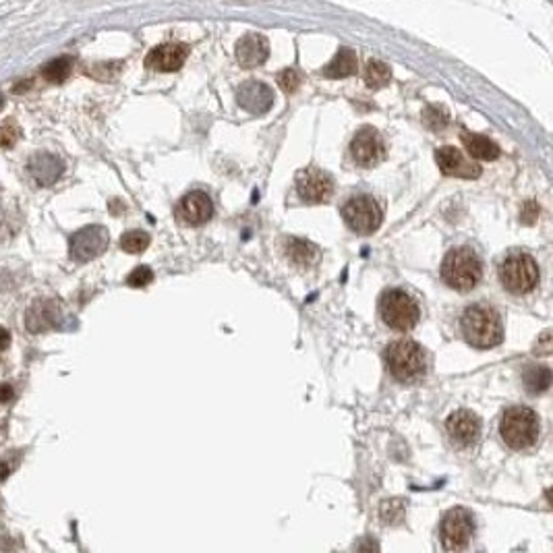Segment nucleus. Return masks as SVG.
<instances>
[{
    "instance_id": "393cba45",
    "label": "nucleus",
    "mask_w": 553,
    "mask_h": 553,
    "mask_svg": "<svg viewBox=\"0 0 553 553\" xmlns=\"http://www.w3.org/2000/svg\"><path fill=\"white\" fill-rule=\"evenodd\" d=\"M73 71V58L69 56H58L55 60H50L46 67H44V79L50 81V84H62L67 81V77L71 75Z\"/></svg>"
},
{
    "instance_id": "c9c22d12",
    "label": "nucleus",
    "mask_w": 553,
    "mask_h": 553,
    "mask_svg": "<svg viewBox=\"0 0 553 553\" xmlns=\"http://www.w3.org/2000/svg\"><path fill=\"white\" fill-rule=\"evenodd\" d=\"M2 106H4V98L0 96V108H2Z\"/></svg>"
},
{
    "instance_id": "a211bd4d",
    "label": "nucleus",
    "mask_w": 553,
    "mask_h": 553,
    "mask_svg": "<svg viewBox=\"0 0 553 553\" xmlns=\"http://www.w3.org/2000/svg\"><path fill=\"white\" fill-rule=\"evenodd\" d=\"M29 172L38 185L48 187L56 183L60 178V174L64 172V162L55 154H35L29 160Z\"/></svg>"
},
{
    "instance_id": "7c9ffc66",
    "label": "nucleus",
    "mask_w": 553,
    "mask_h": 553,
    "mask_svg": "<svg viewBox=\"0 0 553 553\" xmlns=\"http://www.w3.org/2000/svg\"><path fill=\"white\" fill-rule=\"evenodd\" d=\"M152 282H154V272L147 266H139L127 278V284L133 286V288H143V286H147Z\"/></svg>"
},
{
    "instance_id": "dca6fc26",
    "label": "nucleus",
    "mask_w": 553,
    "mask_h": 553,
    "mask_svg": "<svg viewBox=\"0 0 553 553\" xmlns=\"http://www.w3.org/2000/svg\"><path fill=\"white\" fill-rule=\"evenodd\" d=\"M236 104L255 116L266 114L274 104V91L261 81H245L236 89Z\"/></svg>"
},
{
    "instance_id": "a878e982",
    "label": "nucleus",
    "mask_w": 553,
    "mask_h": 553,
    "mask_svg": "<svg viewBox=\"0 0 553 553\" xmlns=\"http://www.w3.org/2000/svg\"><path fill=\"white\" fill-rule=\"evenodd\" d=\"M380 518H382L384 525H400L404 520V501L402 499H386V501H382Z\"/></svg>"
},
{
    "instance_id": "9b49d317",
    "label": "nucleus",
    "mask_w": 553,
    "mask_h": 553,
    "mask_svg": "<svg viewBox=\"0 0 553 553\" xmlns=\"http://www.w3.org/2000/svg\"><path fill=\"white\" fill-rule=\"evenodd\" d=\"M350 156L363 168L377 166L386 156L384 137L371 127L360 129L359 133L355 135V139L350 141Z\"/></svg>"
},
{
    "instance_id": "20e7f679",
    "label": "nucleus",
    "mask_w": 553,
    "mask_h": 553,
    "mask_svg": "<svg viewBox=\"0 0 553 553\" xmlns=\"http://www.w3.org/2000/svg\"><path fill=\"white\" fill-rule=\"evenodd\" d=\"M442 278L450 288L458 292H469L483 278V263L472 249L456 247L443 259Z\"/></svg>"
},
{
    "instance_id": "cd10ccee",
    "label": "nucleus",
    "mask_w": 553,
    "mask_h": 553,
    "mask_svg": "<svg viewBox=\"0 0 553 553\" xmlns=\"http://www.w3.org/2000/svg\"><path fill=\"white\" fill-rule=\"evenodd\" d=\"M423 118H425L427 127L433 129V131H442L443 127L447 125V112L440 106H429L423 114Z\"/></svg>"
},
{
    "instance_id": "6e6552de",
    "label": "nucleus",
    "mask_w": 553,
    "mask_h": 553,
    "mask_svg": "<svg viewBox=\"0 0 553 553\" xmlns=\"http://www.w3.org/2000/svg\"><path fill=\"white\" fill-rule=\"evenodd\" d=\"M442 545L445 552H460L470 543L474 535V520L467 508H452L442 520Z\"/></svg>"
},
{
    "instance_id": "bb28decb",
    "label": "nucleus",
    "mask_w": 553,
    "mask_h": 553,
    "mask_svg": "<svg viewBox=\"0 0 553 553\" xmlns=\"http://www.w3.org/2000/svg\"><path fill=\"white\" fill-rule=\"evenodd\" d=\"M149 234L143 230H129L120 236V249L127 253H143L149 247Z\"/></svg>"
},
{
    "instance_id": "4468645a",
    "label": "nucleus",
    "mask_w": 553,
    "mask_h": 553,
    "mask_svg": "<svg viewBox=\"0 0 553 553\" xmlns=\"http://www.w3.org/2000/svg\"><path fill=\"white\" fill-rule=\"evenodd\" d=\"M435 162L445 176H456V178H479L483 168L481 164L469 160L460 149L456 147H440L435 152Z\"/></svg>"
},
{
    "instance_id": "39448f33",
    "label": "nucleus",
    "mask_w": 553,
    "mask_h": 553,
    "mask_svg": "<svg viewBox=\"0 0 553 553\" xmlns=\"http://www.w3.org/2000/svg\"><path fill=\"white\" fill-rule=\"evenodd\" d=\"M498 278L510 295H528L539 286V266L523 251H512L499 263Z\"/></svg>"
},
{
    "instance_id": "b1692460",
    "label": "nucleus",
    "mask_w": 553,
    "mask_h": 553,
    "mask_svg": "<svg viewBox=\"0 0 553 553\" xmlns=\"http://www.w3.org/2000/svg\"><path fill=\"white\" fill-rule=\"evenodd\" d=\"M392 79V71L386 62L382 60H369L365 67V84L369 85L371 89H382L386 87Z\"/></svg>"
},
{
    "instance_id": "423d86ee",
    "label": "nucleus",
    "mask_w": 553,
    "mask_h": 553,
    "mask_svg": "<svg viewBox=\"0 0 553 553\" xmlns=\"http://www.w3.org/2000/svg\"><path fill=\"white\" fill-rule=\"evenodd\" d=\"M380 313L387 328L394 332H411L421 319L416 301L402 288H389L380 299Z\"/></svg>"
},
{
    "instance_id": "7ed1b4c3",
    "label": "nucleus",
    "mask_w": 553,
    "mask_h": 553,
    "mask_svg": "<svg viewBox=\"0 0 553 553\" xmlns=\"http://www.w3.org/2000/svg\"><path fill=\"white\" fill-rule=\"evenodd\" d=\"M384 359H386L387 371L392 373V377L402 384L416 382L418 377L425 375V369H427V355L415 340L392 342L384 353Z\"/></svg>"
},
{
    "instance_id": "f704fd0d",
    "label": "nucleus",
    "mask_w": 553,
    "mask_h": 553,
    "mask_svg": "<svg viewBox=\"0 0 553 553\" xmlns=\"http://www.w3.org/2000/svg\"><path fill=\"white\" fill-rule=\"evenodd\" d=\"M13 470H11V464L8 462H4V460H0V481H4V479H8V474H11Z\"/></svg>"
},
{
    "instance_id": "c85d7f7f",
    "label": "nucleus",
    "mask_w": 553,
    "mask_h": 553,
    "mask_svg": "<svg viewBox=\"0 0 553 553\" xmlns=\"http://www.w3.org/2000/svg\"><path fill=\"white\" fill-rule=\"evenodd\" d=\"M278 85L284 93H295L301 85V75L295 69H286L278 75Z\"/></svg>"
},
{
    "instance_id": "ddd939ff",
    "label": "nucleus",
    "mask_w": 553,
    "mask_h": 553,
    "mask_svg": "<svg viewBox=\"0 0 553 553\" xmlns=\"http://www.w3.org/2000/svg\"><path fill=\"white\" fill-rule=\"evenodd\" d=\"M445 429H447V435L452 438V442H456L462 447H469V445H474L481 438V418L472 411L460 409L447 416Z\"/></svg>"
},
{
    "instance_id": "5701e85b",
    "label": "nucleus",
    "mask_w": 553,
    "mask_h": 553,
    "mask_svg": "<svg viewBox=\"0 0 553 553\" xmlns=\"http://www.w3.org/2000/svg\"><path fill=\"white\" fill-rule=\"evenodd\" d=\"M523 382L528 394H543L552 386V371L549 367H528L523 375Z\"/></svg>"
},
{
    "instance_id": "6ab92c4d",
    "label": "nucleus",
    "mask_w": 553,
    "mask_h": 553,
    "mask_svg": "<svg viewBox=\"0 0 553 553\" xmlns=\"http://www.w3.org/2000/svg\"><path fill=\"white\" fill-rule=\"evenodd\" d=\"M58 321V307L52 301H35L25 313V328L31 333L48 332Z\"/></svg>"
},
{
    "instance_id": "2eb2a0df",
    "label": "nucleus",
    "mask_w": 553,
    "mask_h": 553,
    "mask_svg": "<svg viewBox=\"0 0 553 553\" xmlns=\"http://www.w3.org/2000/svg\"><path fill=\"white\" fill-rule=\"evenodd\" d=\"M189 56V46L181 42H170L154 48L149 55L145 56V67L158 73H172L178 71Z\"/></svg>"
},
{
    "instance_id": "473e14b6",
    "label": "nucleus",
    "mask_w": 553,
    "mask_h": 553,
    "mask_svg": "<svg viewBox=\"0 0 553 553\" xmlns=\"http://www.w3.org/2000/svg\"><path fill=\"white\" fill-rule=\"evenodd\" d=\"M15 398V389L8 384H0V404H8Z\"/></svg>"
},
{
    "instance_id": "aec40b11",
    "label": "nucleus",
    "mask_w": 553,
    "mask_h": 553,
    "mask_svg": "<svg viewBox=\"0 0 553 553\" xmlns=\"http://www.w3.org/2000/svg\"><path fill=\"white\" fill-rule=\"evenodd\" d=\"M284 253H286V257L292 263H297L301 268H309V266H313L319 259V251H317V247L313 243L295 239V236L284 239Z\"/></svg>"
},
{
    "instance_id": "9d476101",
    "label": "nucleus",
    "mask_w": 553,
    "mask_h": 553,
    "mask_svg": "<svg viewBox=\"0 0 553 553\" xmlns=\"http://www.w3.org/2000/svg\"><path fill=\"white\" fill-rule=\"evenodd\" d=\"M297 193L307 203H326L333 193L332 176L319 168H304L297 174Z\"/></svg>"
},
{
    "instance_id": "412c9836",
    "label": "nucleus",
    "mask_w": 553,
    "mask_h": 553,
    "mask_svg": "<svg viewBox=\"0 0 553 553\" xmlns=\"http://www.w3.org/2000/svg\"><path fill=\"white\" fill-rule=\"evenodd\" d=\"M462 143L467 147L472 158L477 160H498L499 158V145L494 139L485 137V135H477V133H462Z\"/></svg>"
},
{
    "instance_id": "0eeeda50",
    "label": "nucleus",
    "mask_w": 553,
    "mask_h": 553,
    "mask_svg": "<svg viewBox=\"0 0 553 553\" xmlns=\"http://www.w3.org/2000/svg\"><path fill=\"white\" fill-rule=\"evenodd\" d=\"M342 218L353 232L373 234L382 226L384 212L371 195H357V197H350L344 203Z\"/></svg>"
},
{
    "instance_id": "f03ea898",
    "label": "nucleus",
    "mask_w": 553,
    "mask_h": 553,
    "mask_svg": "<svg viewBox=\"0 0 553 553\" xmlns=\"http://www.w3.org/2000/svg\"><path fill=\"white\" fill-rule=\"evenodd\" d=\"M541 433L539 416L528 406H510L499 421V435L512 450L532 447Z\"/></svg>"
},
{
    "instance_id": "f8f14e48",
    "label": "nucleus",
    "mask_w": 553,
    "mask_h": 553,
    "mask_svg": "<svg viewBox=\"0 0 553 553\" xmlns=\"http://www.w3.org/2000/svg\"><path fill=\"white\" fill-rule=\"evenodd\" d=\"M214 203L205 191H191L176 203V220L185 226H201L212 220Z\"/></svg>"
},
{
    "instance_id": "f257e3e1",
    "label": "nucleus",
    "mask_w": 553,
    "mask_h": 553,
    "mask_svg": "<svg viewBox=\"0 0 553 553\" xmlns=\"http://www.w3.org/2000/svg\"><path fill=\"white\" fill-rule=\"evenodd\" d=\"M464 340L474 348H494L503 340V324L499 313L487 303H474L464 309L460 319Z\"/></svg>"
},
{
    "instance_id": "4be33fe9",
    "label": "nucleus",
    "mask_w": 553,
    "mask_h": 553,
    "mask_svg": "<svg viewBox=\"0 0 553 553\" xmlns=\"http://www.w3.org/2000/svg\"><path fill=\"white\" fill-rule=\"evenodd\" d=\"M357 73V55L350 48H340L338 55L330 60V64L324 69V75L328 79H344Z\"/></svg>"
},
{
    "instance_id": "72a5a7b5",
    "label": "nucleus",
    "mask_w": 553,
    "mask_h": 553,
    "mask_svg": "<svg viewBox=\"0 0 553 553\" xmlns=\"http://www.w3.org/2000/svg\"><path fill=\"white\" fill-rule=\"evenodd\" d=\"M11 346V332L6 328H0V350H6Z\"/></svg>"
},
{
    "instance_id": "f3484780",
    "label": "nucleus",
    "mask_w": 553,
    "mask_h": 553,
    "mask_svg": "<svg viewBox=\"0 0 553 553\" xmlns=\"http://www.w3.org/2000/svg\"><path fill=\"white\" fill-rule=\"evenodd\" d=\"M234 55L243 69H255V67L263 64L270 56L268 40L259 33H247L236 42Z\"/></svg>"
},
{
    "instance_id": "c756f323",
    "label": "nucleus",
    "mask_w": 553,
    "mask_h": 553,
    "mask_svg": "<svg viewBox=\"0 0 553 553\" xmlns=\"http://www.w3.org/2000/svg\"><path fill=\"white\" fill-rule=\"evenodd\" d=\"M19 135H21L19 127L13 120H6L4 125H0V147H6V149L13 147L19 141Z\"/></svg>"
},
{
    "instance_id": "1a4fd4ad",
    "label": "nucleus",
    "mask_w": 553,
    "mask_h": 553,
    "mask_svg": "<svg viewBox=\"0 0 553 553\" xmlns=\"http://www.w3.org/2000/svg\"><path fill=\"white\" fill-rule=\"evenodd\" d=\"M108 247V230L104 226H85L71 236V257L75 261H91Z\"/></svg>"
},
{
    "instance_id": "2f4dec72",
    "label": "nucleus",
    "mask_w": 553,
    "mask_h": 553,
    "mask_svg": "<svg viewBox=\"0 0 553 553\" xmlns=\"http://www.w3.org/2000/svg\"><path fill=\"white\" fill-rule=\"evenodd\" d=\"M120 62H108V64H96L93 69H89L87 73L91 75V77H96V79H110L114 77L118 71H120Z\"/></svg>"
}]
</instances>
